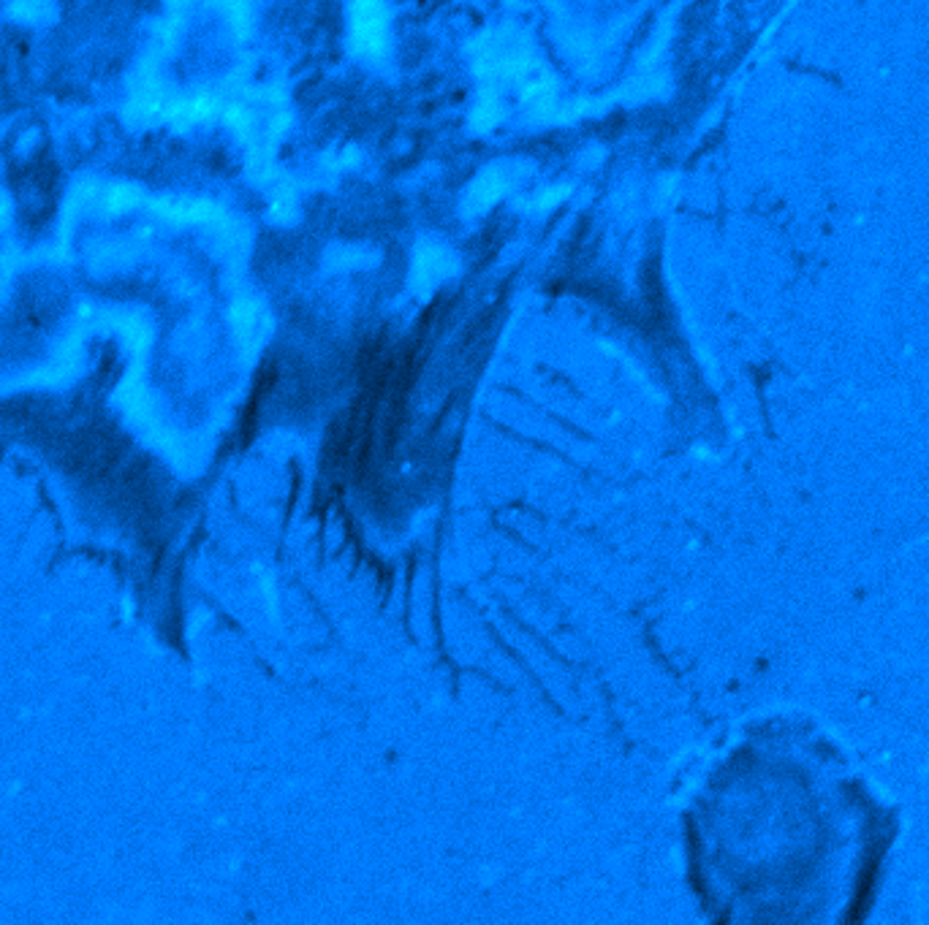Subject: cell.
<instances>
[{
  "instance_id": "1",
  "label": "cell",
  "mask_w": 929,
  "mask_h": 925,
  "mask_svg": "<svg viewBox=\"0 0 929 925\" xmlns=\"http://www.w3.org/2000/svg\"><path fill=\"white\" fill-rule=\"evenodd\" d=\"M739 806L734 842L743 901L773 906V921H851L870 901L891 844L889 812L824 739H782Z\"/></svg>"
}]
</instances>
